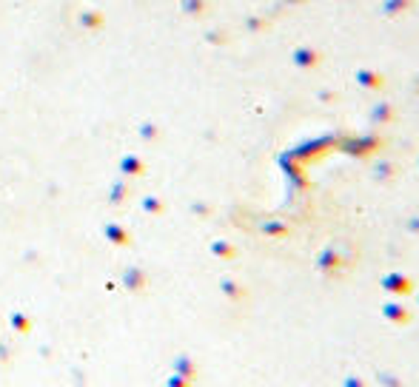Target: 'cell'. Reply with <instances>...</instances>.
<instances>
[{"mask_svg":"<svg viewBox=\"0 0 419 387\" xmlns=\"http://www.w3.org/2000/svg\"><path fill=\"white\" fill-rule=\"evenodd\" d=\"M385 314H388V319H394V322H408V314H405L399 305H388Z\"/></svg>","mask_w":419,"mask_h":387,"instance_id":"7a4b0ae2","label":"cell"},{"mask_svg":"<svg viewBox=\"0 0 419 387\" xmlns=\"http://www.w3.org/2000/svg\"><path fill=\"white\" fill-rule=\"evenodd\" d=\"M388 288H394V290H408V282H405V279H391Z\"/></svg>","mask_w":419,"mask_h":387,"instance_id":"277c9868","label":"cell"},{"mask_svg":"<svg viewBox=\"0 0 419 387\" xmlns=\"http://www.w3.org/2000/svg\"><path fill=\"white\" fill-rule=\"evenodd\" d=\"M376 381H380V387H408L402 379H397L394 373H385V370L376 373Z\"/></svg>","mask_w":419,"mask_h":387,"instance_id":"6da1fadb","label":"cell"},{"mask_svg":"<svg viewBox=\"0 0 419 387\" xmlns=\"http://www.w3.org/2000/svg\"><path fill=\"white\" fill-rule=\"evenodd\" d=\"M343 387H368V381H365L362 376H357V373H348V376L343 379Z\"/></svg>","mask_w":419,"mask_h":387,"instance_id":"3957f363","label":"cell"}]
</instances>
